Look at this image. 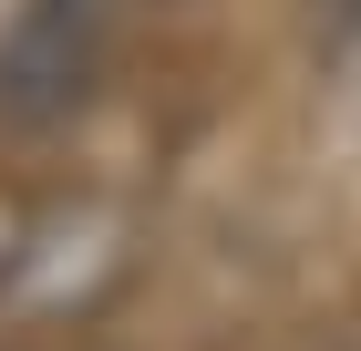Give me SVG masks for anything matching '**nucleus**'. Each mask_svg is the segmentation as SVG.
<instances>
[{"mask_svg":"<svg viewBox=\"0 0 361 351\" xmlns=\"http://www.w3.org/2000/svg\"><path fill=\"white\" fill-rule=\"evenodd\" d=\"M104 93V0H21L0 21V124L52 135Z\"/></svg>","mask_w":361,"mask_h":351,"instance_id":"nucleus-1","label":"nucleus"}]
</instances>
